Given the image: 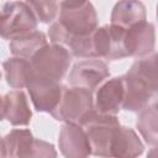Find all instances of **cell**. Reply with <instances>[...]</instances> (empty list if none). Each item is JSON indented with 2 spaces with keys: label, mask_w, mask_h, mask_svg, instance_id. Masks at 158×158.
<instances>
[{
  "label": "cell",
  "mask_w": 158,
  "mask_h": 158,
  "mask_svg": "<svg viewBox=\"0 0 158 158\" xmlns=\"http://www.w3.org/2000/svg\"><path fill=\"white\" fill-rule=\"evenodd\" d=\"M98 28V15L90 1H62L57 20L49 26L52 44L68 47L72 40L93 33Z\"/></svg>",
  "instance_id": "1"
},
{
  "label": "cell",
  "mask_w": 158,
  "mask_h": 158,
  "mask_svg": "<svg viewBox=\"0 0 158 158\" xmlns=\"http://www.w3.org/2000/svg\"><path fill=\"white\" fill-rule=\"evenodd\" d=\"M122 77V109L139 112L157 95V54L137 59Z\"/></svg>",
  "instance_id": "2"
},
{
  "label": "cell",
  "mask_w": 158,
  "mask_h": 158,
  "mask_svg": "<svg viewBox=\"0 0 158 158\" xmlns=\"http://www.w3.org/2000/svg\"><path fill=\"white\" fill-rule=\"evenodd\" d=\"M93 91L83 88H65L59 105L52 114L57 121L75 123L83 126L84 122L94 114Z\"/></svg>",
  "instance_id": "3"
},
{
  "label": "cell",
  "mask_w": 158,
  "mask_h": 158,
  "mask_svg": "<svg viewBox=\"0 0 158 158\" xmlns=\"http://www.w3.org/2000/svg\"><path fill=\"white\" fill-rule=\"evenodd\" d=\"M69 51L59 44H46L40 48L28 60L33 75L60 81L70 65Z\"/></svg>",
  "instance_id": "4"
},
{
  "label": "cell",
  "mask_w": 158,
  "mask_h": 158,
  "mask_svg": "<svg viewBox=\"0 0 158 158\" xmlns=\"http://www.w3.org/2000/svg\"><path fill=\"white\" fill-rule=\"evenodd\" d=\"M37 19L26 1L5 2L0 9V37L14 40L37 28Z\"/></svg>",
  "instance_id": "5"
},
{
  "label": "cell",
  "mask_w": 158,
  "mask_h": 158,
  "mask_svg": "<svg viewBox=\"0 0 158 158\" xmlns=\"http://www.w3.org/2000/svg\"><path fill=\"white\" fill-rule=\"evenodd\" d=\"M90 146L91 154L101 158H110V147L120 121L114 115H102L96 111L81 126Z\"/></svg>",
  "instance_id": "6"
},
{
  "label": "cell",
  "mask_w": 158,
  "mask_h": 158,
  "mask_svg": "<svg viewBox=\"0 0 158 158\" xmlns=\"http://www.w3.org/2000/svg\"><path fill=\"white\" fill-rule=\"evenodd\" d=\"M6 152L10 158H57V151L49 142L37 139L27 128H15L5 137Z\"/></svg>",
  "instance_id": "7"
},
{
  "label": "cell",
  "mask_w": 158,
  "mask_h": 158,
  "mask_svg": "<svg viewBox=\"0 0 158 158\" xmlns=\"http://www.w3.org/2000/svg\"><path fill=\"white\" fill-rule=\"evenodd\" d=\"M125 30L114 25L98 27L91 33V47L94 58L122 59L127 57L123 44Z\"/></svg>",
  "instance_id": "8"
},
{
  "label": "cell",
  "mask_w": 158,
  "mask_h": 158,
  "mask_svg": "<svg viewBox=\"0 0 158 158\" xmlns=\"http://www.w3.org/2000/svg\"><path fill=\"white\" fill-rule=\"evenodd\" d=\"M26 88L35 109L38 112H48L52 115L59 105L67 86L60 84V81L33 75Z\"/></svg>",
  "instance_id": "9"
},
{
  "label": "cell",
  "mask_w": 158,
  "mask_h": 158,
  "mask_svg": "<svg viewBox=\"0 0 158 158\" xmlns=\"http://www.w3.org/2000/svg\"><path fill=\"white\" fill-rule=\"evenodd\" d=\"M110 77L109 67L101 59H84L75 63L69 73L72 86L93 91Z\"/></svg>",
  "instance_id": "10"
},
{
  "label": "cell",
  "mask_w": 158,
  "mask_h": 158,
  "mask_svg": "<svg viewBox=\"0 0 158 158\" xmlns=\"http://www.w3.org/2000/svg\"><path fill=\"white\" fill-rule=\"evenodd\" d=\"M123 44L127 57H136L141 59L151 56L154 53L156 46L154 25L146 20L128 27L125 30Z\"/></svg>",
  "instance_id": "11"
},
{
  "label": "cell",
  "mask_w": 158,
  "mask_h": 158,
  "mask_svg": "<svg viewBox=\"0 0 158 158\" xmlns=\"http://www.w3.org/2000/svg\"><path fill=\"white\" fill-rule=\"evenodd\" d=\"M58 146L65 158H88L90 146L81 126L75 123H64L59 131Z\"/></svg>",
  "instance_id": "12"
},
{
  "label": "cell",
  "mask_w": 158,
  "mask_h": 158,
  "mask_svg": "<svg viewBox=\"0 0 158 158\" xmlns=\"http://www.w3.org/2000/svg\"><path fill=\"white\" fill-rule=\"evenodd\" d=\"M123 101V83L122 77L105 80L96 90L94 99L95 111L102 115H114L122 109Z\"/></svg>",
  "instance_id": "13"
},
{
  "label": "cell",
  "mask_w": 158,
  "mask_h": 158,
  "mask_svg": "<svg viewBox=\"0 0 158 158\" xmlns=\"http://www.w3.org/2000/svg\"><path fill=\"white\" fill-rule=\"evenodd\" d=\"M143 149V143L137 133L132 128L120 125L111 142L110 158H138Z\"/></svg>",
  "instance_id": "14"
},
{
  "label": "cell",
  "mask_w": 158,
  "mask_h": 158,
  "mask_svg": "<svg viewBox=\"0 0 158 158\" xmlns=\"http://www.w3.org/2000/svg\"><path fill=\"white\" fill-rule=\"evenodd\" d=\"M5 118L12 126H27L32 117L23 90H11L4 96Z\"/></svg>",
  "instance_id": "15"
},
{
  "label": "cell",
  "mask_w": 158,
  "mask_h": 158,
  "mask_svg": "<svg viewBox=\"0 0 158 158\" xmlns=\"http://www.w3.org/2000/svg\"><path fill=\"white\" fill-rule=\"evenodd\" d=\"M146 21V7L141 1H118L115 4L111 12V23L120 28L128 27Z\"/></svg>",
  "instance_id": "16"
},
{
  "label": "cell",
  "mask_w": 158,
  "mask_h": 158,
  "mask_svg": "<svg viewBox=\"0 0 158 158\" xmlns=\"http://www.w3.org/2000/svg\"><path fill=\"white\" fill-rule=\"evenodd\" d=\"M2 68L5 70L6 83L16 90H21L22 88H26L28 81L33 77L30 60L25 58H20V57L9 58L2 63Z\"/></svg>",
  "instance_id": "17"
},
{
  "label": "cell",
  "mask_w": 158,
  "mask_h": 158,
  "mask_svg": "<svg viewBox=\"0 0 158 158\" xmlns=\"http://www.w3.org/2000/svg\"><path fill=\"white\" fill-rule=\"evenodd\" d=\"M47 44V37L41 31H33L31 33L16 37L11 40L9 47L15 57L30 59L40 48Z\"/></svg>",
  "instance_id": "18"
},
{
  "label": "cell",
  "mask_w": 158,
  "mask_h": 158,
  "mask_svg": "<svg viewBox=\"0 0 158 158\" xmlns=\"http://www.w3.org/2000/svg\"><path fill=\"white\" fill-rule=\"evenodd\" d=\"M158 111H157V104L153 102L152 105L146 106L143 110L138 112L136 126L141 136L144 138V141L151 144L156 146L158 141Z\"/></svg>",
  "instance_id": "19"
},
{
  "label": "cell",
  "mask_w": 158,
  "mask_h": 158,
  "mask_svg": "<svg viewBox=\"0 0 158 158\" xmlns=\"http://www.w3.org/2000/svg\"><path fill=\"white\" fill-rule=\"evenodd\" d=\"M30 9L32 10L37 21L42 23H53L59 14L58 1H26Z\"/></svg>",
  "instance_id": "20"
},
{
  "label": "cell",
  "mask_w": 158,
  "mask_h": 158,
  "mask_svg": "<svg viewBox=\"0 0 158 158\" xmlns=\"http://www.w3.org/2000/svg\"><path fill=\"white\" fill-rule=\"evenodd\" d=\"M6 157H7V152H6L5 139H4V137L0 136V158H6Z\"/></svg>",
  "instance_id": "21"
},
{
  "label": "cell",
  "mask_w": 158,
  "mask_h": 158,
  "mask_svg": "<svg viewBox=\"0 0 158 158\" xmlns=\"http://www.w3.org/2000/svg\"><path fill=\"white\" fill-rule=\"evenodd\" d=\"M5 118V107H4V98L0 95V121Z\"/></svg>",
  "instance_id": "22"
},
{
  "label": "cell",
  "mask_w": 158,
  "mask_h": 158,
  "mask_svg": "<svg viewBox=\"0 0 158 158\" xmlns=\"http://www.w3.org/2000/svg\"><path fill=\"white\" fill-rule=\"evenodd\" d=\"M147 158H156V147H153V148L151 149V152L148 153Z\"/></svg>",
  "instance_id": "23"
},
{
  "label": "cell",
  "mask_w": 158,
  "mask_h": 158,
  "mask_svg": "<svg viewBox=\"0 0 158 158\" xmlns=\"http://www.w3.org/2000/svg\"><path fill=\"white\" fill-rule=\"evenodd\" d=\"M0 77H1V73H0Z\"/></svg>",
  "instance_id": "24"
}]
</instances>
